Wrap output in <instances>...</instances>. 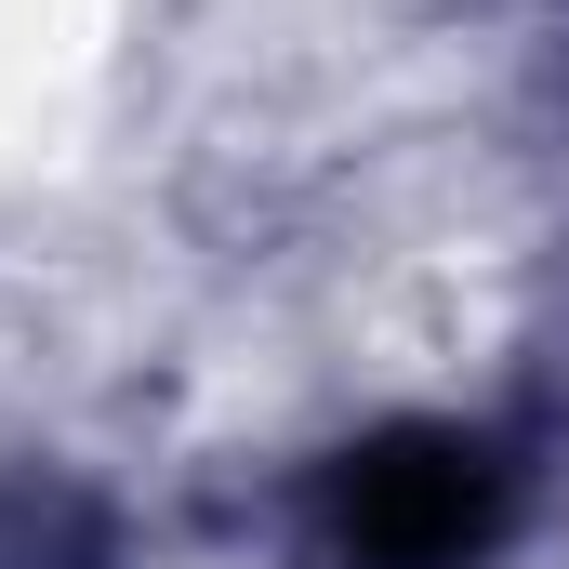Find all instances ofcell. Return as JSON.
<instances>
[{"mask_svg": "<svg viewBox=\"0 0 569 569\" xmlns=\"http://www.w3.org/2000/svg\"><path fill=\"white\" fill-rule=\"evenodd\" d=\"M0 569H107V517L67 477H0Z\"/></svg>", "mask_w": 569, "mask_h": 569, "instance_id": "obj_2", "label": "cell"}, {"mask_svg": "<svg viewBox=\"0 0 569 569\" xmlns=\"http://www.w3.org/2000/svg\"><path fill=\"white\" fill-rule=\"evenodd\" d=\"M503 530V450L463 425H385L318 477V557L331 569H463Z\"/></svg>", "mask_w": 569, "mask_h": 569, "instance_id": "obj_1", "label": "cell"}]
</instances>
